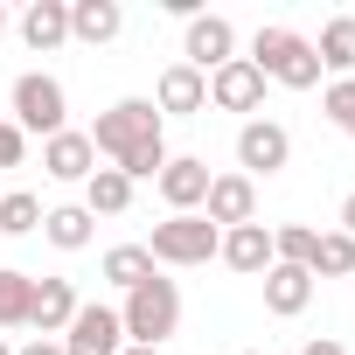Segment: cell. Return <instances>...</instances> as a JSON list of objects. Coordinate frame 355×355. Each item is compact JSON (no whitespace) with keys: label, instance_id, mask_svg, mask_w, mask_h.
<instances>
[{"label":"cell","instance_id":"obj_24","mask_svg":"<svg viewBox=\"0 0 355 355\" xmlns=\"http://www.w3.org/2000/svg\"><path fill=\"white\" fill-rule=\"evenodd\" d=\"M28 300H35V279L0 265V327H28Z\"/></svg>","mask_w":355,"mask_h":355},{"label":"cell","instance_id":"obj_17","mask_svg":"<svg viewBox=\"0 0 355 355\" xmlns=\"http://www.w3.org/2000/svg\"><path fill=\"white\" fill-rule=\"evenodd\" d=\"M306 306H313V272H306V265H272V272H265V313L293 320V313H306Z\"/></svg>","mask_w":355,"mask_h":355},{"label":"cell","instance_id":"obj_26","mask_svg":"<svg viewBox=\"0 0 355 355\" xmlns=\"http://www.w3.org/2000/svg\"><path fill=\"white\" fill-rule=\"evenodd\" d=\"M313 244H320L313 223H279V230H272V258H279V265H313Z\"/></svg>","mask_w":355,"mask_h":355},{"label":"cell","instance_id":"obj_2","mask_svg":"<svg viewBox=\"0 0 355 355\" xmlns=\"http://www.w3.org/2000/svg\"><path fill=\"white\" fill-rule=\"evenodd\" d=\"M119 327H125V341H132V348H167V341H174V327H182V286L153 272L146 286H132V293H125Z\"/></svg>","mask_w":355,"mask_h":355},{"label":"cell","instance_id":"obj_12","mask_svg":"<svg viewBox=\"0 0 355 355\" xmlns=\"http://www.w3.org/2000/svg\"><path fill=\"white\" fill-rule=\"evenodd\" d=\"M209 105L216 112H258L265 105V77L251 56H230L223 70H209Z\"/></svg>","mask_w":355,"mask_h":355},{"label":"cell","instance_id":"obj_6","mask_svg":"<svg viewBox=\"0 0 355 355\" xmlns=\"http://www.w3.org/2000/svg\"><path fill=\"white\" fill-rule=\"evenodd\" d=\"M286 160H293V132L279 125V119H244L237 125V174H286Z\"/></svg>","mask_w":355,"mask_h":355},{"label":"cell","instance_id":"obj_9","mask_svg":"<svg viewBox=\"0 0 355 355\" xmlns=\"http://www.w3.org/2000/svg\"><path fill=\"white\" fill-rule=\"evenodd\" d=\"M230 56H237V28H230L223 15H196V21L182 28V63H189V70L209 77V70H223Z\"/></svg>","mask_w":355,"mask_h":355},{"label":"cell","instance_id":"obj_5","mask_svg":"<svg viewBox=\"0 0 355 355\" xmlns=\"http://www.w3.org/2000/svg\"><path fill=\"white\" fill-rule=\"evenodd\" d=\"M216 244H223V230H216L209 216H167V223H153L146 258H153V265H209Z\"/></svg>","mask_w":355,"mask_h":355},{"label":"cell","instance_id":"obj_30","mask_svg":"<svg viewBox=\"0 0 355 355\" xmlns=\"http://www.w3.org/2000/svg\"><path fill=\"white\" fill-rule=\"evenodd\" d=\"M15 355H63V341H42V334H35V341H28V348H15Z\"/></svg>","mask_w":355,"mask_h":355},{"label":"cell","instance_id":"obj_10","mask_svg":"<svg viewBox=\"0 0 355 355\" xmlns=\"http://www.w3.org/2000/svg\"><path fill=\"white\" fill-rule=\"evenodd\" d=\"M153 112H160V119H196V112H209V77L189 70V63H167L160 84H153Z\"/></svg>","mask_w":355,"mask_h":355},{"label":"cell","instance_id":"obj_8","mask_svg":"<svg viewBox=\"0 0 355 355\" xmlns=\"http://www.w3.org/2000/svg\"><path fill=\"white\" fill-rule=\"evenodd\" d=\"M125 348V327H119V306L105 300H84L77 320L63 327V355H119Z\"/></svg>","mask_w":355,"mask_h":355},{"label":"cell","instance_id":"obj_27","mask_svg":"<svg viewBox=\"0 0 355 355\" xmlns=\"http://www.w3.org/2000/svg\"><path fill=\"white\" fill-rule=\"evenodd\" d=\"M320 112L334 119V132H348V139H355V77H334V84L320 91Z\"/></svg>","mask_w":355,"mask_h":355},{"label":"cell","instance_id":"obj_32","mask_svg":"<svg viewBox=\"0 0 355 355\" xmlns=\"http://www.w3.org/2000/svg\"><path fill=\"white\" fill-rule=\"evenodd\" d=\"M119 355H160V348H132V341H125V348H119Z\"/></svg>","mask_w":355,"mask_h":355},{"label":"cell","instance_id":"obj_25","mask_svg":"<svg viewBox=\"0 0 355 355\" xmlns=\"http://www.w3.org/2000/svg\"><path fill=\"white\" fill-rule=\"evenodd\" d=\"M28 230H42V196H28V189L0 196V237H28Z\"/></svg>","mask_w":355,"mask_h":355},{"label":"cell","instance_id":"obj_11","mask_svg":"<svg viewBox=\"0 0 355 355\" xmlns=\"http://www.w3.org/2000/svg\"><path fill=\"white\" fill-rule=\"evenodd\" d=\"M202 216L216 230H237V223H258V182L251 174H209V202Z\"/></svg>","mask_w":355,"mask_h":355},{"label":"cell","instance_id":"obj_16","mask_svg":"<svg viewBox=\"0 0 355 355\" xmlns=\"http://www.w3.org/2000/svg\"><path fill=\"white\" fill-rule=\"evenodd\" d=\"M15 28H21V42H28L35 56L63 49V42H70V0H28Z\"/></svg>","mask_w":355,"mask_h":355},{"label":"cell","instance_id":"obj_20","mask_svg":"<svg viewBox=\"0 0 355 355\" xmlns=\"http://www.w3.org/2000/svg\"><path fill=\"white\" fill-rule=\"evenodd\" d=\"M313 56H320V77H327V84H334V77H355V15H334V21L320 28Z\"/></svg>","mask_w":355,"mask_h":355},{"label":"cell","instance_id":"obj_31","mask_svg":"<svg viewBox=\"0 0 355 355\" xmlns=\"http://www.w3.org/2000/svg\"><path fill=\"white\" fill-rule=\"evenodd\" d=\"M341 230H348V237H355V189H348V196H341Z\"/></svg>","mask_w":355,"mask_h":355},{"label":"cell","instance_id":"obj_22","mask_svg":"<svg viewBox=\"0 0 355 355\" xmlns=\"http://www.w3.org/2000/svg\"><path fill=\"white\" fill-rule=\"evenodd\" d=\"M98 272H105V279H112V286H119V293H132V286H146V279H153V272H160V265H153V258H146V244H112V251H105V265H98Z\"/></svg>","mask_w":355,"mask_h":355},{"label":"cell","instance_id":"obj_14","mask_svg":"<svg viewBox=\"0 0 355 355\" xmlns=\"http://www.w3.org/2000/svg\"><path fill=\"white\" fill-rule=\"evenodd\" d=\"M216 258H223L230 272H244V279H265V272L279 265V258H272V230H265V223H237V230H223Z\"/></svg>","mask_w":355,"mask_h":355},{"label":"cell","instance_id":"obj_13","mask_svg":"<svg viewBox=\"0 0 355 355\" xmlns=\"http://www.w3.org/2000/svg\"><path fill=\"white\" fill-rule=\"evenodd\" d=\"M42 174L49 182H91L98 174V146H91V132H56V139H42Z\"/></svg>","mask_w":355,"mask_h":355},{"label":"cell","instance_id":"obj_7","mask_svg":"<svg viewBox=\"0 0 355 355\" xmlns=\"http://www.w3.org/2000/svg\"><path fill=\"white\" fill-rule=\"evenodd\" d=\"M160 202H167V216H202V202H209V160H196V153H167V167H160Z\"/></svg>","mask_w":355,"mask_h":355},{"label":"cell","instance_id":"obj_29","mask_svg":"<svg viewBox=\"0 0 355 355\" xmlns=\"http://www.w3.org/2000/svg\"><path fill=\"white\" fill-rule=\"evenodd\" d=\"M300 355H348V348H341V341H334V334H313V341H306V348H300Z\"/></svg>","mask_w":355,"mask_h":355},{"label":"cell","instance_id":"obj_21","mask_svg":"<svg viewBox=\"0 0 355 355\" xmlns=\"http://www.w3.org/2000/svg\"><path fill=\"white\" fill-rule=\"evenodd\" d=\"M84 209L91 216H125L132 209V182H125L119 167H98L91 182H84Z\"/></svg>","mask_w":355,"mask_h":355},{"label":"cell","instance_id":"obj_23","mask_svg":"<svg viewBox=\"0 0 355 355\" xmlns=\"http://www.w3.org/2000/svg\"><path fill=\"white\" fill-rule=\"evenodd\" d=\"M306 272H313V286H320V279H355V237H348V230H320Z\"/></svg>","mask_w":355,"mask_h":355},{"label":"cell","instance_id":"obj_18","mask_svg":"<svg viewBox=\"0 0 355 355\" xmlns=\"http://www.w3.org/2000/svg\"><path fill=\"white\" fill-rule=\"evenodd\" d=\"M119 28H125V8H119V0H70V42L105 49V42H119Z\"/></svg>","mask_w":355,"mask_h":355},{"label":"cell","instance_id":"obj_1","mask_svg":"<svg viewBox=\"0 0 355 355\" xmlns=\"http://www.w3.org/2000/svg\"><path fill=\"white\" fill-rule=\"evenodd\" d=\"M160 125L167 119L153 112V98H119V105L98 112L91 146H98V160H112L125 182L139 189V182H160V167H167V132Z\"/></svg>","mask_w":355,"mask_h":355},{"label":"cell","instance_id":"obj_19","mask_svg":"<svg viewBox=\"0 0 355 355\" xmlns=\"http://www.w3.org/2000/svg\"><path fill=\"white\" fill-rule=\"evenodd\" d=\"M42 237H49L56 251H84V244L98 237V216H91L84 202H56V209H42Z\"/></svg>","mask_w":355,"mask_h":355},{"label":"cell","instance_id":"obj_15","mask_svg":"<svg viewBox=\"0 0 355 355\" xmlns=\"http://www.w3.org/2000/svg\"><path fill=\"white\" fill-rule=\"evenodd\" d=\"M77 306H84V300H77V286H70V279H35V300H28V327H42V341H49V334L63 341V327L77 320Z\"/></svg>","mask_w":355,"mask_h":355},{"label":"cell","instance_id":"obj_34","mask_svg":"<svg viewBox=\"0 0 355 355\" xmlns=\"http://www.w3.org/2000/svg\"><path fill=\"white\" fill-rule=\"evenodd\" d=\"M0 355H15V348H8V341H0Z\"/></svg>","mask_w":355,"mask_h":355},{"label":"cell","instance_id":"obj_4","mask_svg":"<svg viewBox=\"0 0 355 355\" xmlns=\"http://www.w3.org/2000/svg\"><path fill=\"white\" fill-rule=\"evenodd\" d=\"M8 119H15L21 132L56 139V132H70V91H63L49 70H21L15 91H8Z\"/></svg>","mask_w":355,"mask_h":355},{"label":"cell","instance_id":"obj_33","mask_svg":"<svg viewBox=\"0 0 355 355\" xmlns=\"http://www.w3.org/2000/svg\"><path fill=\"white\" fill-rule=\"evenodd\" d=\"M0 35H8V8H0Z\"/></svg>","mask_w":355,"mask_h":355},{"label":"cell","instance_id":"obj_35","mask_svg":"<svg viewBox=\"0 0 355 355\" xmlns=\"http://www.w3.org/2000/svg\"><path fill=\"white\" fill-rule=\"evenodd\" d=\"M244 355H265V348H244Z\"/></svg>","mask_w":355,"mask_h":355},{"label":"cell","instance_id":"obj_3","mask_svg":"<svg viewBox=\"0 0 355 355\" xmlns=\"http://www.w3.org/2000/svg\"><path fill=\"white\" fill-rule=\"evenodd\" d=\"M251 63L265 84H286V91H313L320 84V56L300 28H258L251 35Z\"/></svg>","mask_w":355,"mask_h":355},{"label":"cell","instance_id":"obj_28","mask_svg":"<svg viewBox=\"0 0 355 355\" xmlns=\"http://www.w3.org/2000/svg\"><path fill=\"white\" fill-rule=\"evenodd\" d=\"M21 160H28V132L15 119H0V167H21Z\"/></svg>","mask_w":355,"mask_h":355}]
</instances>
